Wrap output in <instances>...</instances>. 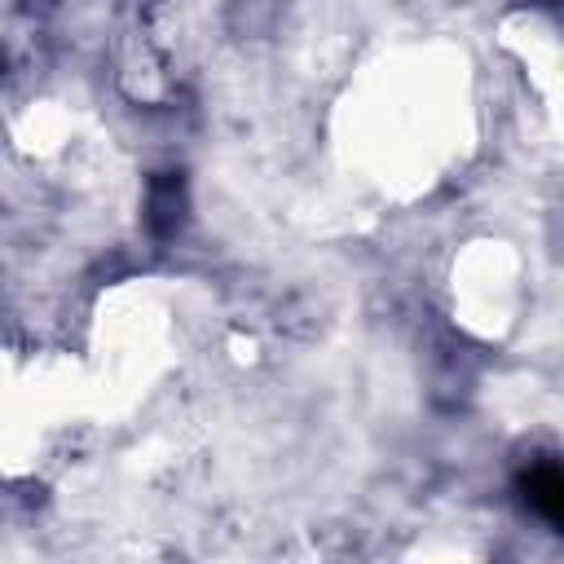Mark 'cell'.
<instances>
[{
    "mask_svg": "<svg viewBox=\"0 0 564 564\" xmlns=\"http://www.w3.org/2000/svg\"><path fill=\"white\" fill-rule=\"evenodd\" d=\"M520 494L524 502L551 524L564 533V467L560 463H533L524 476H520Z\"/></svg>",
    "mask_w": 564,
    "mask_h": 564,
    "instance_id": "cell-1",
    "label": "cell"
},
{
    "mask_svg": "<svg viewBox=\"0 0 564 564\" xmlns=\"http://www.w3.org/2000/svg\"><path fill=\"white\" fill-rule=\"evenodd\" d=\"M150 220H154V229L159 234H167L176 220H181V181H154V189H150Z\"/></svg>",
    "mask_w": 564,
    "mask_h": 564,
    "instance_id": "cell-2",
    "label": "cell"
}]
</instances>
